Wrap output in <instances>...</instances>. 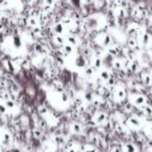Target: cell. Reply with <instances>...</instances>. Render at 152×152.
<instances>
[{"label":"cell","instance_id":"16","mask_svg":"<svg viewBox=\"0 0 152 152\" xmlns=\"http://www.w3.org/2000/svg\"><path fill=\"white\" fill-rule=\"evenodd\" d=\"M66 29H67V27L63 24L62 21L55 22L52 26V30H53V32H54V34H62V36H65Z\"/></svg>","mask_w":152,"mask_h":152},{"label":"cell","instance_id":"8","mask_svg":"<svg viewBox=\"0 0 152 152\" xmlns=\"http://www.w3.org/2000/svg\"><path fill=\"white\" fill-rule=\"evenodd\" d=\"M122 152H141L139 149V145L132 141H126L121 144Z\"/></svg>","mask_w":152,"mask_h":152},{"label":"cell","instance_id":"12","mask_svg":"<svg viewBox=\"0 0 152 152\" xmlns=\"http://www.w3.org/2000/svg\"><path fill=\"white\" fill-rule=\"evenodd\" d=\"M143 134L145 136V138L148 141H152V121L151 120H145L143 128L141 130Z\"/></svg>","mask_w":152,"mask_h":152},{"label":"cell","instance_id":"31","mask_svg":"<svg viewBox=\"0 0 152 152\" xmlns=\"http://www.w3.org/2000/svg\"><path fill=\"white\" fill-rule=\"evenodd\" d=\"M43 4L50 5V6L54 7L56 4V0H43Z\"/></svg>","mask_w":152,"mask_h":152},{"label":"cell","instance_id":"14","mask_svg":"<svg viewBox=\"0 0 152 152\" xmlns=\"http://www.w3.org/2000/svg\"><path fill=\"white\" fill-rule=\"evenodd\" d=\"M112 69L115 70V71L118 72H122L124 69V57L118 56V57H114L112 62Z\"/></svg>","mask_w":152,"mask_h":152},{"label":"cell","instance_id":"7","mask_svg":"<svg viewBox=\"0 0 152 152\" xmlns=\"http://www.w3.org/2000/svg\"><path fill=\"white\" fill-rule=\"evenodd\" d=\"M84 126L78 121H73L69 124V131L74 136H81L84 132Z\"/></svg>","mask_w":152,"mask_h":152},{"label":"cell","instance_id":"29","mask_svg":"<svg viewBox=\"0 0 152 152\" xmlns=\"http://www.w3.org/2000/svg\"><path fill=\"white\" fill-rule=\"evenodd\" d=\"M13 141V138H12V134L11 133H5L4 134V140H3V143H4L5 145H10L11 143Z\"/></svg>","mask_w":152,"mask_h":152},{"label":"cell","instance_id":"27","mask_svg":"<svg viewBox=\"0 0 152 152\" xmlns=\"http://www.w3.org/2000/svg\"><path fill=\"white\" fill-rule=\"evenodd\" d=\"M4 104L7 109H15L17 107V101L10 98V99L4 100Z\"/></svg>","mask_w":152,"mask_h":152},{"label":"cell","instance_id":"30","mask_svg":"<svg viewBox=\"0 0 152 152\" xmlns=\"http://www.w3.org/2000/svg\"><path fill=\"white\" fill-rule=\"evenodd\" d=\"M109 152H122L121 146H118L116 144H114V145L110 146V148H109Z\"/></svg>","mask_w":152,"mask_h":152},{"label":"cell","instance_id":"2","mask_svg":"<svg viewBox=\"0 0 152 152\" xmlns=\"http://www.w3.org/2000/svg\"><path fill=\"white\" fill-rule=\"evenodd\" d=\"M127 97L128 93L122 82H117L116 86L112 88V100L116 104H123L127 100Z\"/></svg>","mask_w":152,"mask_h":152},{"label":"cell","instance_id":"21","mask_svg":"<svg viewBox=\"0 0 152 152\" xmlns=\"http://www.w3.org/2000/svg\"><path fill=\"white\" fill-rule=\"evenodd\" d=\"M66 138H65L64 134H62V133H60V134H54V136L52 137V143L54 144V145L56 146H64L66 145Z\"/></svg>","mask_w":152,"mask_h":152},{"label":"cell","instance_id":"11","mask_svg":"<svg viewBox=\"0 0 152 152\" xmlns=\"http://www.w3.org/2000/svg\"><path fill=\"white\" fill-rule=\"evenodd\" d=\"M122 47L120 44H116V43H113L112 45L109 46L107 48V51H108V54L114 58V57H118V56H121L122 55Z\"/></svg>","mask_w":152,"mask_h":152},{"label":"cell","instance_id":"4","mask_svg":"<svg viewBox=\"0 0 152 152\" xmlns=\"http://www.w3.org/2000/svg\"><path fill=\"white\" fill-rule=\"evenodd\" d=\"M127 101H129L136 108H140V107L144 106V105L149 104L150 98L148 97L146 94L132 92V93H130V94H128Z\"/></svg>","mask_w":152,"mask_h":152},{"label":"cell","instance_id":"15","mask_svg":"<svg viewBox=\"0 0 152 152\" xmlns=\"http://www.w3.org/2000/svg\"><path fill=\"white\" fill-rule=\"evenodd\" d=\"M75 65L77 68H80V69H84L89 64L88 57L84 56L83 54H78L75 58Z\"/></svg>","mask_w":152,"mask_h":152},{"label":"cell","instance_id":"28","mask_svg":"<svg viewBox=\"0 0 152 152\" xmlns=\"http://www.w3.org/2000/svg\"><path fill=\"white\" fill-rule=\"evenodd\" d=\"M38 113H39V115H40V116L45 117L46 115L48 114V108L45 106V105L42 104V105H40V106H39V108H38Z\"/></svg>","mask_w":152,"mask_h":152},{"label":"cell","instance_id":"25","mask_svg":"<svg viewBox=\"0 0 152 152\" xmlns=\"http://www.w3.org/2000/svg\"><path fill=\"white\" fill-rule=\"evenodd\" d=\"M102 58L101 57H99V56H94V57H92L91 58V64L90 65H92L94 68H95L96 70H99V69H101V67H102Z\"/></svg>","mask_w":152,"mask_h":152},{"label":"cell","instance_id":"6","mask_svg":"<svg viewBox=\"0 0 152 152\" xmlns=\"http://www.w3.org/2000/svg\"><path fill=\"white\" fill-rule=\"evenodd\" d=\"M144 31H142V26L138 22H131L126 27V34L129 38H139V36Z\"/></svg>","mask_w":152,"mask_h":152},{"label":"cell","instance_id":"5","mask_svg":"<svg viewBox=\"0 0 152 152\" xmlns=\"http://www.w3.org/2000/svg\"><path fill=\"white\" fill-rule=\"evenodd\" d=\"M93 42H94V44H95L96 46H98V47L100 48H108L109 46L114 43V40H113L110 34L104 32V31H99V32L94 37Z\"/></svg>","mask_w":152,"mask_h":152},{"label":"cell","instance_id":"1","mask_svg":"<svg viewBox=\"0 0 152 152\" xmlns=\"http://www.w3.org/2000/svg\"><path fill=\"white\" fill-rule=\"evenodd\" d=\"M106 24V20L103 15H91L84 19V26L90 30H101Z\"/></svg>","mask_w":152,"mask_h":152},{"label":"cell","instance_id":"20","mask_svg":"<svg viewBox=\"0 0 152 152\" xmlns=\"http://www.w3.org/2000/svg\"><path fill=\"white\" fill-rule=\"evenodd\" d=\"M26 25L29 27V28H34L37 26H40V20H39V17H32V16H28L26 18Z\"/></svg>","mask_w":152,"mask_h":152},{"label":"cell","instance_id":"23","mask_svg":"<svg viewBox=\"0 0 152 152\" xmlns=\"http://www.w3.org/2000/svg\"><path fill=\"white\" fill-rule=\"evenodd\" d=\"M31 136L34 140H41L44 136V131L39 126H36V127L31 128Z\"/></svg>","mask_w":152,"mask_h":152},{"label":"cell","instance_id":"19","mask_svg":"<svg viewBox=\"0 0 152 152\" xmlns=\"http://www.w3.org/2000/svg\"><path fill=\"white\" fill-rule=\"evenodd\" d=\"M52 43L56 46L57 48H61L66 44V37L62 34H54L52 38Z\"/></svg>","mask_w":152,"mask_h":152},{"label":"cell","instance_id":"32","mask_svg":"<svg viewBox=\"0 0 152 152\" xmlns=\"http://www.w3.org/2000/svg\"><path fill=\"white\" fill-rule=\"evenodd\" d=\"M10 4V1L8 0H0V7L1 8H6Z\"/></svg>","mask_w":152,"mask_h":152},{"label":"cell","instance_id":"10","mask_svg":"<svg viewBox=\"0 0 152 152\" xmlns=\"http://www.w3.org/2000/svg\"><path fill=\"white\" fill-rule=\"evenodd\" d=\"M141 72V63L138 60H132L129 61L128 66H127V73L130 74H138Z\"/></svg>","mask_w":152,"mask_h":152},{"label":"cell","instance_id":"18","mask_svg":"<svg viewBox=\"0 0 152 152\" xmlns=\"http://www.w3.org/2000/svg\"><path fill=\"white\" fill-rule=\"evenodd\" d=\"M98 71H99V78L104 83L106 82L109 78H112L113 76H114L113 72L108 69H101V70H98Z\"/></svg>","mask_w":152,"mask_h":152},{"label":"cell","instance_id":"17","mask_svg":"<svg viewBox=\"0 0 152 152\" xmlns=\"http://www.w3.org/2000/svg\"><path fill=\"white\" fill-rule=\"evenodd\" d=\"M65 37H66V43L70 44V45L74 46V47H75V46H78L79 43H80L76 33H68V34Z\"/></svg>","mask_w":152,"mask_h":152},{"label":"cell","instance_id":"33","mask_svg":"<svg viewBox=\"0 0 152 152\" xmlns=\"http://www.w3.org/2000/svg\"><path fill=\"white\" fill-rule=\"evenodd\" d=\"M80 2L82 5H91L95 3V0H80Z\"/></svg>","mask_w":152,"mask_h":152},{"label":"cell","instance_id":"26","mask_svg":"<svg viewBox=\"0 0 152 152\" xmlns=\"http://www.w3.org/2000/svg\"><path fill=\"white\" fill-rule=\"evenodd\" d=\"M96 72H97V70H96L92 65H88V66L84 68V74H86L87 77H91V76L94 75Z\"/></svg>","mask_w":152,"mask_h":152},{"label":"cell","instance_id":"24","mask_svg":"<svg viewBox=\"0 0 152 152\" xmlns=\"http://www.w3.org/2000/svg\"><path fill=\"white\" fill-rule=\"evenodd\" d=\"M61 50H62V52L64 53L65 56H69V55L73 54L74 50H75V47L70 45V44L66 43L63 47H61Z\"/></svg>","mask_w":152,"mask_h":152},{"label":"cell","instance_id":"3","mask_svg":"<svg viewBox=\"0 0 152 152\" xmlns=\"http://www.w3.org/2000/svg\"><path fill=\"white\" fill-rule=\"evenodd\" d=\"M144 122L145 121H143L142 117H140L137 114H132V115H129V116L126 118L125 125L130 131H132V132H138V131L142 130Z\"/></svg>","mask_w":152,"mask_h":152},{"label":"cell","instance_id":"22","mask_svg":"<svg viewBox=\"0 0 152 152\" xmlns=\"http://www.w3.org/2000/svg\"><path fill=\"white\" fill-rule=\"evenodd\" d=\"M80 152H100V150L98 147L92 145L90 143H86V144H83L81 146Z\"/></svg>","mask_w":152,"mask_h":152},{"label":"cell","instance_id":"9","mask_svg":"<svg viewBox=\"0 0 152 152\" xmlns=\"http://www.w3.org/2000/svg\"><path fill=\"white\" fill-rule=\"evenodd\" d=\"M139 75H140V82L144 84L146 88H150V86H152V76L149 72L141 70Z\"/></svg>","mask_w":152,"mask_h":152},{"label":"cell","instance_id":"13","mask_svg":"<svg viewBox=\"0 0 152 152\" xmlns=\"http://www.w3.org/2000/svg\"><path fill=\"white\" fill-rule=\"evenodd\" d=\"M126 47L129 48L131 51H138L141 49V44L138 38H128L126 40Z\"/></svg>","mask_w":152,"mask_h":152}]
</instances>
